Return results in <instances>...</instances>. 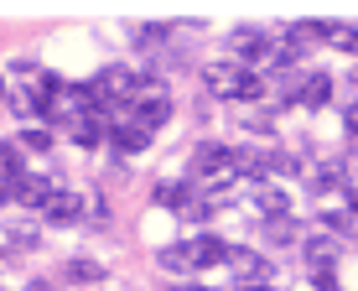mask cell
Returning a JSON list of instances; mask_svg holds the SVG:
<instances>
[{"label":"cell","instance_id":"obj_1","mask_svg":"<svg viewBox=\"0 0 358 291\" xmlns=\"http://www.w3.org/2000/svg\"><path fill=\"white\" fill-rule=\"evenodd\" d=\"M203 78H208V94H218V99H260L265 94V78L239 63H208Z\"/></svg>","mask_w":358,"mask_h":291},{"label":"cell","instance_id":"obj_2","mask_svg":"<svg viewBox=\"0 0 358 291\" xmlns=\"http://www.w3.org/2000/svg\"><path fill=\"white\" fill-rule=\"evenodd\" d=\"M145 83H151V78H135L125 63H109V68H99V78L89 83V89H94L99 104H115V99H141Z\"/></svg>","mask_w":358,"mask_h":291},{"label":"cell","instance_id":"obj_3","mask_svg":"<svg viewBox=\"0 0 358 291\" xmlns=\"http://www.w3.org/2000/svg\"><path fill=\"white\" fill-rule=\"evenodd\" d=\"M27 172H31V166L21 162V151L0 141V198H6V203H16V187H21V177H27Z\"/></svg>","mask_w":358,"mask_h":291},{"label":"cell","instance_id":"obj_4","mask_svg":"<svg viewBox=\"0 0 358 291\" xmlns=\"http://www.w3.org/2000/svg\"><path fill=\"white\" fill-rule=\"evenodd\" d=\"M229 250H234V245H224L218 234H197V239H187L192 271H208V265H229Z\"/></svg>","mask_w":358,"mask_h":291},{"label":"cell","instance_id":"obj_5","mask_svg":"<svg viewBox=\"0 0 358 291\" xmlns=\"http://www.w3.org/2000/svg\"><path fill=\"white\" fill-rule=\"evenodd\" d=\"M135 120H141V125H166V120H171V94L166 89H145L141 94V99H135Z\"/></svg>","mask_w":358,"mask_h":291},{"label":"cell","instance_id":"obj_6","mask_svg":"<svg viewBox=\"0 0 358 291\" xmlns=\"http://www.w3.org/2000/svg\"><path fill=\"white\" fill-rule=\"evenodd\" d=\"M151 136H156V130L151 125H141V120H125V125H115V130H109V141H115V151L120 156H135V151H145V146H151Z\"/></svg>","mask_w":358,"mask_h":291},{"label":"cell","instance_id":"obj_7","mask_svg":"<svg viewBox=\"0 0 358 291\" xmlns=\"http://www.w3.org/2000/svg\"><path fill=\"white\" fill-rule=\"evenodd\" d=\"M234 52H239L244 63H260V57L275 52V42H265L260 27H239V31H234Z\"/></svg>","mask_w":358,"mask_h":291},{"label":"cell","instance_id":"obj_8","mask_svg":"<svg viewBox=\"0 0 358 291\" xmlns=\"http://www.w3.org/2000/svg\"><path fill=\"white\" fill-rule=\"evenodd\" d=\"M229 265L239 271V286H265V276H270V265L255 250H229Z\"/></svg>","mask_w":358,"mask_h":291},{"label":"cell","instance_id":"obj_9","mask_svg":"<svg viewBox=\"0 0 358 291\" xmlns=\"http://www.w3.org/2000/svg\"><path fill=\"white\" fill-rule=\"evenodd\" d=\"M52 182H47V177H36V172H27V177H21V187H16V203H21V208H47V198H52Z\"/></svg>","mask_w":358,"mask_h":291},{"label":"cell","instance_id":"obj_10","mask_svg":"<svg viewBox=\"0 0 358 291\" xmlns=\"http://www.w3.org/2000/svg\"><path fill=\"white\" fill-rule=\"evenodd\" d=\"M52 224H78V213H83V203H78V192H52L47 198V208H42Z\"/></svg>","mask_w":358,"mask_h":291},{"label":"cell","instance_id":"obj_11","mask_svg":"<svg viewBox=\"0 0 358 291\" xmlns=\"http://www.w3.org/2000/svg\"><path fill=\"white\" fill-rule=\"evenodd\" d=\"M332 99V78L327 73H306V83H301V104L306 109H322Z\"/></svg>","mask_w":358,"mask_h":291},{"label":"cell","instance_id":"obj_12","mask_svg":"<svg viewBox=\"0 0 358 291\" xmlns=\"http://www.w3.org/2000/svg\"><path fill=\"white\" fill-rule=\"evenodd\" d=\"M73 141H78V146H99V141H104V109L83 115L78 125H73Z\"/></svg>","mask_w":358,"mask_h":291},{"label":"cell","instance_id":"obj_13","mask_svg":"<svg viewBox=\"0 0 358 291\" xmlns=\"http://www.w3.org/2000/svg\"><path fill=\"white\" fill-rule=\"evenodd\" d=\"M301 52H306V42H301V36H296V31H286V36H280V42H275V52H270V57H275V63H280V68L291 73V63H301Z\"/></svg>","mask_w":358,"mask_h":291},{"label":"cell","instance_id":"obj_14","mask_svg":"<svg viewBox=\"0 0 358 291\" xmlns=\"http://www.w3.org/2000/svg\"><path fill=\"white\" fill-rule=\"evenodd\" d=\"M68 281L99 286V281H104V265H99V260H68Z\"/></svg>","mask_w":358,"mask_h":291},{"label":"cell","instance_id":"obj_15","mask_svg":"<svg viewBox=\"0 0 358 291\" xmlns=\"http://www.w3.org/2000/svg\"><path fill=\"white\" fill-rule=\"evenodd\" d=\"M327 42H332V47H343V52H353V57H358V27H348V21H332Z\"/></svg>","mask_w":358,"mask_h":291},{"label":"cell","instance_id":"obj_16","mask_svg":"<svg viewBox=\"0 0 358 291\" xmlns=\"http://www.w3.org/2000/svg\"><path fill=\"white\" fill-rule=\"evenodd\" d=\"M286 208H291V203H286V192H275V187H260V213H265V218H291Z\"/></svg>","mask_w":358,"mask_h":291},{"label":"cell","instance_id":"obj_17","mask_svg":"<svg viewBox=\"0 0 358 291\" xmlns=\"http://www.w3.org/2000/svg\"><path fill=\"white\" fill-rule=\"evenodd\" d=\"M162 271H192V255H187V245H166L162 250Z\"/></svg>","mask_w":358,"mask_h":291},{"label":"cell","instance_id":"obj_18","mask_svg":"<svg viewBox=\"0 0 358 291\" xmlns=\"http://www.w3.org/2000/svg\"><path fill=\"white\" fill-rule=\"evenodd\" d=\"M265 239H270V245H291L296 224H291V218H265Z\"/></svg>","mask_w":358,"mask_h":291},{"label":"cell","instance_id":"obj_19","mask_svg":"<svg viewBox=\"0 0 358 291\" xmlns=\"http://www.w3.org/2000/svg\"><path fill=\"white\" fill-rule=\"evenodd\" d=\"M280 99H286V104H301V83H306V73H280Z\"/></svg>","mask_w":358,"mask_h":291},{"label":"cell","instance_id":"obj_20","mask_svg":"<svg viewBox=\"0 0 358 291\" xmlns=\"http://www.w3.org/2000/svg\"><path fill=\"white\" fill-rule=\"evenodd\" d=\"M21 146H27V151H47V146H52V136H47L42 125H27V130H21Z\"/></svg>","mask_w":358,"mask_h":291},{"label":"cell","instance_id":"obj_21","mask_svg":"<svg viewBox=\"0 0 358 291\" xmlns=\"http://www.w3.org/2000/svg\"><path fill=\"white\" fill-rule=\"evenodd\" d=\"M6 239H10V245H21V250H31V245H36V229H31V224H10Z\"/></svg>","mask_w":358,"mask_h":291},{"label":"cell","instance_id":"obj_22","mask_svg":"<svg viewBox=\"0 0 358 291\" xmlns=\"http://www.w3.org/2000/svg\"><path fill=\"white\" fill-rule=\"evenodd\" d=\"M306 260H312L317 271H322V260L332 265V239H312V245H306Z\"/></svg>","mask_w":358,"mask_h":291},{"label":"cell","instance_id":"obj_23","mask_svg":"<svg viewBox=\"0 0 358 291\" xmlns=\"http://www.w3.org/2000/svg\"><path fill=\"white\" fill-rule=\"evenodd\" d=\"M317 291H338V276H332V265H322V271H317Z\"/></svg>","mask_w":358,"mask_h":291},{"label":"cell","instance_id":"obj_24","mask_svg":"<svg viewBox=\"0 0 358 291\" xmlns=\"http://www.w3.org/2000/svg\"><path fill=\"white\" fill-rule=\"evenodd\" d=\"M343 120H348V130H353V136H358V99L348 104V115H343Z\"/></svg>","mask_w":358,"mask_h":291},{"label":"cell","instance_id":"obj_25","mask_svg":"<svg viewBox=\"0 0 358 291\" xmlns=\"http://www.w3.org/2000/svg\"><path fill=\"white\" fill-rule=\"evenodd\" d=\"M348 229H353V239H358V213H348Z\"/></svg>","mask_w":358,"mask_h":291},{"label":"cell","instance_id":"obj_26","mask_svg":"<svg viewBox=\"0 0 358 291\" xmlns=\"http://www.w3.org/2000/svg\"><path fill=\"white\" fill-rule=\"evenodd\" d=\"M27 291H52V286H42V281H31V286H27Z\"/></svg>","mask_w":358,"mask_h":291},{"label":"cell","instance_id":"obj_27","mask_svg":"<svg viewBox=\"0 0 358 291\" xmlns=\"http://www.w3.org/2000/svg\"><path fill=\"white\" fill-rule=\"evenodd\" d=\"M234 291H265V286H234Z\"/></svg>","mask_w":358,"mask_h":291},{"label":"cell","instance_id":"obj_28","mask_svg":"<svg viewBox=\"0 0 358 291\" xmlns=\"http://www.w3.org/2000/svg\"><path fill=\"white\" fill-rule=\"evenodd\" d=\"M182 291H208V286H182Z\"/></svg>","mask_w":358,"mask_h":291},{"label":"cell","instance_id":"obj_29","mask_svg":"<svg viewBox=\"0 0 358 291\" xmlns=\"http://www.w3.org/2000/svg\"><path fill=\"white\" fill-rule=\"evenodd\" d=\"M353 83H358V73H353Z\"/></svg>","mask_w":358,"mask_h":291}]
</instances>
